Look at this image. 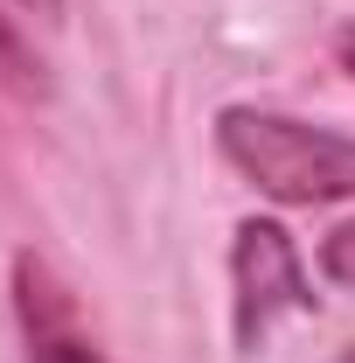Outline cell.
<instances>
[{
	"instance_id": "8992f818",
	"label": "cell",
	"mask_w": 355,
	"mask_h": 363,
	"mask_svg": "<svg viewBox=\"0 0 355 363\" xmlns=\"http://www.w3.org/2000/svg\"><path fill=\"white\" fill-rule=\"evenodd\" d=\"M334 56H342V70L355 77V28H342V43H334Z\"/></svg>"
},
{
	"instance_id": "7a4b0ae2",
	"label": "cell",
	"mask_w": 355,
	"mask_h": 363,
	"mask_svg": "<svg viewBox=\"0 0 355 363\" xmlns=\"http://www.w3.org/2000/svg\"><path fill=\"white\" fill-rule=\"evenodd\" d=\"M230 286H237V350L258 357L279 315H307L313 308V279H307V259L293 245V230L272 224V217H251L237 224V245H230Z\"/></svg>"
},
{
	"instance_id": "52a82bcc",
	"label": "cell",
	"mask_w": 355,
	"mask_h": 363,
	"mask_svg": "<svg viewBox=\"0 0 355 363\" xmlns=\"http://www.w3.org/2000/svg\"><path fill=\"white\" fill-rule=\"evenodd\" d=\"M21 7H28V14H56L63 0H21Z\"/></svg>"
},
{
	"instance_id": "6da1fadb",
	"label": "cell",
	"mask_w": 355,
	"mask_h": 363,
	"mask_svg": "<svg viewBox=\"0 0 355 363\" xmlns=\"http://www.w3.org/2000/svg\"><path fill=\"white\" fill-rule=\"evenodd\" d=\"M216 147L237 175H251L272 203H349L355 196V133L334 126H307L286 112H251L230 105L216 119Z\"/></svg>"
},
{
	"instance_id": "3957f363",
	"label": "cell",
	"mask_w": 355,
	"mask_h": 363,
	"mask_svg": "<svg viewBox=\"0 0 355 363\" xmlns=\"http://www.w3.org/2000/svg\"><path fill=\"white\" fill-rule=\"evenodd\" d=\"M14 286H21V321H28V363H105V350L77 328V308L49 279L42 259H21Z\"/></svg>"
},
{
	"instance_id": "ba28073f",
	"label": "cell",
	"mask_w": 355,
	"mask_h": 363,
	"mask_svg": "<svg viewBox=\"0 0 355 363\" xmlns=\"http://www.w3.org/2000/svg\"><path fill=\"white\" fill-rule=\"evenodd\" d=\"M342 363H355V350H349V357H342Z\"/></svg>"
},
{
	"instance_id": "277c9868",
	"label": "cell",
	"mask_w": 355,
	"mask_h": 363,
	"mask_svg": "<svg viewBox=\"0 0 355 363\" xmlns=\"http://www.w3.org/2000/svg\"><path fill=\"white\" fill-rule=\"evenodd\" d=\"M0 77H7L14 91H35V84H42V77H35V56H28L21 28H14L7 14H0Z\"/></svg>"
},
{
	"instance_id": "5b68a950",
	"label": "cell",
	"mask_w": 355,
	"mask_h": 363,
	"mask_svg": "<svg viewBox=\"0 0 355 363\" xmlns=\"http://www.w3.org/2000/svg\"><path fill=\"white\" fill-rule=\"evenodd\" d=\"M320 272H327L334 286H355V224H334L320 238Z\"/></svg>"
}]
</instances>
